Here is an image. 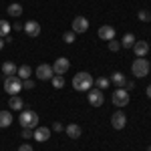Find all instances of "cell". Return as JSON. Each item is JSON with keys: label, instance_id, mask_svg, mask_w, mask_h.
Instances as JSON below:
<instances>
[{"label": "cell", "instance_id": "21", "mask_svg": "<svg viewBox=\"0 0 151 151\" xmlns=\"http://www.w3.org/2000/svg\"><path fill=\"white\" fill-rule=\"evenodd\" d=\"M16 75L20 77V79H30V75H32V69L28 67V65H22V67H18V70H16Z\"/></svg>", "mask_w": 151, "mask_h": 151}, {"label": "cell", "instance_id": "22", "mask_svg": "<svg viewBox=\"0 0 151 151\" xmlns=\"http://www.w3.org/2000/svg\"><path fill=\"white\" fill-rule=\"evenodd\" d=\"M133 45H135V36L131 35V32H127V35L123 36V40H121V47L123 48H133Z\"/></svg>", "mask_w": 151, "mask_h": 151}, {"label": "cell", "instance_id": "15", "mask_svg": "<svg viewBox=\"0 0 151 151\" xmlns=\"http://www.w3.org/2000/svg\"><path fill=\"white\" fill-rule=\"evenodd\" d=\"M65 131H67V135H69L70 139H79V137H81V133H83L81 125H77V123H69V125L65 127Z\"/></svg>", "mask_w": 151, "mask_h": 151}, {"label": "cell", "instance_id": "25", "mask_svg": "<svg viewBox=\"0 0 151 151\" xmlns=\"http://www.w3.org/2000/svg\"><path fill=\"white\" fill-rule=\"evenodd\" d=\"M50 83H52V87H55V89H63V87H65V77L55 75V77L50 79Z\"/></svg>", "mask_w": 151, "mask_h": 151}, {"label": "cell", "instance_id": "13", "mask_svg": "<svg viewBox=\"0 0 151 151\" xmlns=\"http://www.w3.org/2000/svg\"><path fill=\"white\" fill-rule=\"evenodd\" d=\"M26 35L30 36V38H35V36L40 35V24L36 22V20H28V22L24 24V28H22Z\"/></svg>", "mask_w": 151, "mask_h": 151}, {"label": "cell", "instance_id": "4", "mask_svg": "<svg viewBox=\"0 0 151 151\" xmlns=\"http://www.w3.org/2000/svg\"><path fill=\"white\" fill-rule=\"evenodd\" d=\"M4 91L10 95H18L22 91V79L18 77V75H14V77H6L4 79Z\"/></svg>", "mask_w": 151, "mask_h": 151}, {"label": "cell", "instance_id": "30", "mask_svg": "<svg viewBox=\"0 0 151 151\" xmlns=\"http://www.w3.org/2000/svg\"><path fill=\"white\" fill-rule=\"evenodd\" d=\"M32 131L35 129H22V137L24 139H32Z\"/></svg>", "mask_w": 151, "mask_h": 151}, {"label": "cell", "instance_id": "28", "mask_svg": "<svg viewBox=\"0 0 151 151\" xmlns=\"http://www.w3.org/2000/svg\"><path fill=\"white\" fill-rule=\"evenodd\" d=\"M107 48H109L111 52H117V50L121 48V42H117L115 38H113V40H109V45H107Z\"/></svg>", "mask_w": 151, "mask_h": 151}, {"label": "cell", "instance_id": "8", "mask_svg": "<svg viewBox=\"0 0 151 151\" xmlns=\"http://www.w3.org/2000/svg\"><path fill=\"white\" fill-rule=\"evenodd\" d=\"M36 77H38L40 81H48V79H52V77H55L52 65H47V63L38 65V67H36Z\"/></svg>", "mask_w": 151, "mask_h": 151}, {"label": "cell", "instance_id": "35", "mask_svg": "<svg viewBox=\"0 0 151 151\" xmlns=\"http://www.w3.org/2000/svg\"><path fill=\"white\" fill-rule=\"evenodd\" d=\"M2 48H4V40L0 38V50H2Z\"/></svg>", "mask_w": 151, "mask_h": 151}, {"label": "cell", "instance_id": "14", "mask_svg": "<svg viewBox=\"0 0 151 151\" xmlns=\"http://www.w3.org/2000/svg\"><path fill=\"white\" fill-rule=\"evenodd\" d=\"M133 52H135L137 57H145V55L149 52V42H147V40H135Z\"/></svg>", "mask_w": 151, "mask_h": 151}, {"label": "cell", "instance_id": "11", "mask_svg": "<svg viewBox=\"0 0 151 151\" xmlns=\"http://www.w3.org/2000/svg\"><path fill=\"white\" fill-rule=\"evenodd\" d=\"M115 32H117V30L111 26V24H103V26L99 28V32H97V35H99L101 40H107V42H109V40H113V38H115Z\"/></svg>", "mask_w": 151, "mask_h": 151}, {"label": "cell", "instance_id": "31", "mask_svg": "<svg viewBox=\"0 0 151 151\" xmlns=\"http://www.w3.org/2000/svg\"><path fill=\"white\" fill-rule=\"evenodd\" d=\"M18 151H32V145H28V143H22V145L18 147Z\"/></svg>", "mask_w": 151, "mask_h": 151}, {"label": "cell", "instance_id": "34", "mask_svg": "<svg viewBox=\"0 0 151 151\" xmlns=\"http://www.w3.org/2000/svg\"><path fill=\"white\" fill-rule=\"evenodd\" d=\"M145 95H147V97H149V99H151V85H149V87H147V89H145Z\"/></svg>", "mask_w": 151, "mask_h": 151}, {"label": "cell", "instance_id": "18", "mask_svg": "<svg viewBox=\"0 0 151 151\" xmlns=\"http://www.w3.org/2000/svg\"><path fill=\"white\" fill-rule=\"evenodd\" d=\"M12 125V113L10 111H0V129H6Z\"/></svg>", "mask_w": 151, "mask_h": 151}, {"label": "cell", "instance_id": "37", "mask_svg": "<svg viewBox=\"0 0 151 151\" xmlns=\"http://www.w3.org/2000/svg\"><path fill=\"white\" fill-rule=\"evenodd\" d=\"M149 65H151V63H149Z\"/></svg>", "mask_w": 151, "mask_h": 151}, {"label": "cell", "instance_id": "5", "mask_svg": "<svg viewBox=\"0 0 151 151\" xmlns=\"http://www.w3.org/2000/svg\"><path fill=\"white\" fill-rule=\"evenodd\" d=\"M111 101H113V105L119 107V109L127 107L129 105V91L125 87H117L115 91H113V95H111Z\"/></svg>", "mask_w": 151, "mask_h": 151}, {"label": "cell", "instance_id": "1", "mask_svg": "<svg viewBox=\"0 0 151 151\" xmlns=\"http://www.w3.org/2000/svg\"><path fill=\"white\" fill-rule=\"evenodd\" d=\"M93 85H95V79L87 70H81V73H77V75L73 77V89L79 91V93H85V91L93 89Z\"/></svg>", "mask_w": 151, "mask_h": 151}, {"label": "cell", "instance_id": "26", "mask_svg": "<svg viewBox=\"0 0 151 151\" xmlns=\"http://www.w3.org/2000/svg\"><path fill=\"white\" fill-rule=\"evenodd\" d=\"M75 38H77V35H75L73 30H67V32L63 35V40H65V42H69V45H73V42H75Z\"/></svg>", "mask_w": 151, "mask_h": 151}, {"label": "cell", "instance_id": "17", "mask_svg": "<svg viewBox=\"0 0 151 151\" xmlns=\"http://www.w3.org/2000/svg\"><path fill=\"white\" fill-rule=\"evenodd\" d=\"M8 107L14 109V111H22L24 109V101L18 97V95H12L10 99H8Z\"/></svg>", "mask_w": 151, "mask_h": 151}, {"label": "cell", "instance_id": "16", "mask_svg": "<svg viewBox=\"0 0 151 151\" xmlns=\"http://www.w3.org/2000/svg\"><path fill=\"white\" fill-rule=\"evenodd\" d=\"M16 70H18V67H16L12 60L2 63V75H4V77H14V75H16Z\"/></svg>", "mask_w": 151, "mask_h": 151}, {"label": "cell", "instance_id": "10", "mask_svg": "<svg viewBox=\"0 0 151 151\" xmlns=\"http://www.w3.org/2000/svg\"><path fill=\"white\" fill-rule=\"evenodd\" d=\"M111 125H113V129L121 131V129L127 125V115H125L123 111H115V113L111 115Z\"/></svg>", "mask_w": 151, "mask_h": 151}, {"label": "cell", "instance_id": "3", "mask_svg": "<svg viewBox=\"0 0 151 151\" xmlns=\"http://www.w3.org/2000/svg\"><path fill=\"white\" fill-rule=\"evenodd\" d=\"M149 70H151V65H149V60H145V57H137L133 60V65H131V73H133V77H137V79L147 77Z\"/></svg>", "mask_w": 151, "mask_h": 151}, {"label": "cell", "instance_id": "33", "mask_svg": "<svg viewBox=\"0 0 151 151\" xmlns=\"http://www.w3.org/2000/svg\"><path fill=\"white\" fill-rule=\"evenodd\" d=\"M12 28H14V30L18 32V30H22V28H24V24H20V22H14V26H12Z\"/></svg>", "mask_w": 151, "mask_h": 151}, {"label": "cell", "instance_id": "20", "mask_svg": "<svg viewBox=\"0 0 151 151\" xmlns=\"http://www.w3.org/2000/svg\"><path fill=\"white\" fill-rule=\"evenodd\" d=\"M111 81L115 83L117 87H125V85H127V77H125L123 73H119V70H117V73L111 75Z\"/></svg>", "mask_w": 151, "mask_h": 151}, {"label": "cell", "instance_id": "2", "mask_svg": "<svg viewBox=\"0 0 151 151\" xmlns=\"http://www.w3.org/2000/svg\"><path fill=\"white\" fill-rule=\"evenodd\" d=\"M18 125L22 129H36L38 127V115L30 109H22L18 115Z\"/></svg>", "mask_w": 151, "mask_h": 151}, {"label": "cell", "instance_id": "32", "mask_svg": "<svg viewBox=\"0 0 151 151\" xmlns=\"http://www.w3.org/2000/svg\"><path fill=\"white\" fill-rule=\"evenodd\" d=\"M63 129H65V127H63V123H58V121H57V123H52V131H63Z\"/></svg>", "mask_w": 151, "mask_h": 151}, {"label": "cell", "instance_id": "7", "mask_svg": "<svg viewBox=\"0 0 151 151\" xmlns=\"http://www.w3.org/2000/svg\"><path fill=\"white\" fill-rule=\"evenodd\" d=\"M87 99H89V105H91V107H101L103 101H105V95H103L101 89H97V87H95V89H89Z\"/></svg>", "mask_w": 151, "mask_h": 151}, {"label": "cell", "instance_id": "24", "mask_svg": "<svg viewBox=\"0 0 151 151\" xmlns=\"http://www.w3.org/2000/svg\"><path fill=\"white\" fill-rule=\"evenodd\" d=\"M95 85H97V89L105 91V89H109V85H111V79H107V77H99V79L95 81Z\"/></svg>", "mask_w": 151, "mask_h": 151}, {"label": "cell", "instance_id": "36", "mask_svg": "<svg viewBox=\"0 0 151 151\" xmlns=\"http://www.w3.org/2000/svg\"><path fill=\"white\" fill-rule=\"evenodd\" d=\"M147 151H151V145H149V147H147Z\"/></svg>", "mask_w": 151, "mask_h": 151}, {"label": "cell", "instance_id": "19", "mask_svg": "<svg viewBox=\"0 0 151 151\" xmlns=\"http://www.w3.org/2000/svg\"><path fill=\"white\" fill-rule=\"evenodd\" d=\"M6 12H8V16H12V18H18V16L22 14V4L14 2V4H10V6L6 8Z\"/></svg>", "mask_w": 151, "mask_h": 151}, {"label": "cell", "instance_id": "23", "mask_svg": "<svg viewBox=\"0 0 151 151\" xmlns=\"http://www.w3.org/2000/svg\"><path fill=\"white\" fill-rule=\"evenodd\" d=\"M12 30V26L8 20H0V38H4V36H8Z\"/></svg>", "mask_w": 151, "mask_h": 151}, {"label": "cell", "instance_id": "12", "mask_svg": "<svg viewBox=\"0 0 151 151\" xmlns=\"http://www.w3.org/2000/svg\"><path fill=\"white\" fill-rule=\"evenodd\" d=\"M32 139L38 141V143H45V141L50 139V129L48 127H36L32 131Z\"/></svg>", "mask_w": 151, "mask_h": 151}, {"label": "cell", "instance_id": "9", "mask_svg": "<svg viewBox=\"0 0 151 151\" xmlns=\"http://www.w3.org/2000/svg\"><path fill=\"white\" fill-rule=\"evenodd\" d=\"M69 67H70V60L67 57H58L55 63H52V70H55V75H65L67 70H69Z\"/></svg>", "mask_w": 151, "mask_h": 151}, {"label": "cell", "instance_id": "6", "mask_svg": "<svg viewBox=\"0 0 151 151\" xmlns=\"http://www.w3.org/2000/svg\"><path fill=\"white\" fill-rule=\"evenodd\" d=\"M70 30H73L75 35L87 32V30H89V20H87L85 16H75V18H73V24H70Z\"/></svg>", "mask_w": 151, "mask_h": 151}, {"label": "cell", "instance_id": "27", "mask_svg": "<svg viewBox=\"0 0 151 151\" xmlns=\"http://www.w3.org/2000/svg\"><path fill=\"white\" fill-rule=\"evenodd\" d=\"M137 18H139L141 22H149V20H151V14L147 10H139V12H137Z\"/></svg>", "mask_w": 151, "mask_h": 151}, {"label": "cell", "instance_id": "29", "mask_svg": "<svg viewBox=\"0 0 151 151\" xmlns=\"http://www.w3.org/2000/svg\"><path fill=\"white\" fill-rule=\"evenodd\" d=\"M22 89L32 91V89H35V81H32V79H24V81H22Z\"/></svg>", "mask_w": 151, "mask_h": 151}]
</instances>
